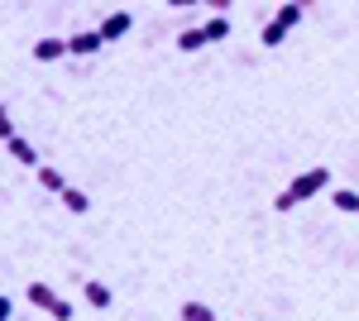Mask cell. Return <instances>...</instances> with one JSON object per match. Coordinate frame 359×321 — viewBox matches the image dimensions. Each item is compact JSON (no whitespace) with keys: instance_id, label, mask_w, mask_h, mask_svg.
Instances as JSON below:
<instances>
[{"instance_id":"cell-1","label":"cell","mask_w":359,"mask_h":321,"mask_svg":"<svg viewBox=\"0 0 359 321\" xmlns=\"http://www.w3.org/2000/svg\"><path fill=\"white\" fill-rule=\"evenodd\" d=\"M326 188H331V173H326V168H311V173H302V178H292L287 192H278L273 211H292L297 202H306V197H316V192H326Z\"/></svg>"},{"instance_id":"cell-2","label":"cell","mask_w":359,"mask_h":321,"mask_svg":"<svg viewBox=\"0 0 359 321\" xmlns=\"http://www.w3.org/2000/svg\"><path fill=\"white\" fill-rule=\"evenodd\" d=\"M101 44H106L101 29H86V34H72V39H67V53H72V58H91Z\"/></svg>"},{"instance_id":"cell-3","label":"cell","mask_w":359,"mask_h":321,"mask_svg":"<svg viewBox=\"0 0 359 321\" xmlns=\"http://www.w3.org/2000/svg\"><path fill=\"white\" fill-rule=\"evenodd\" d=\"M120 34H130V15H125V10H115V15H106V20H101V39H106V44H111V39H120Z\"/></svg>"},{"instance_id":"cell-4","label":"cell","mask_w":359,"mask_h":321,"mask_svg":"<svg viewBox=\"0 0 359 321\" xmlns=\"http://www.w3.org/2000/svg\"><path fill=\"white\" fill-rule=\"evenodd\" d=\"M62 53H67V39H39V44H34V58H39V63H57Z\"/></svg>"},{"instance_id":"cell-5","label":"cell","mask_w":359,"mask_h":321,"mask_svg":"<svg viewBox=\"0 0 359 321\" xmlns=\"http://www.w3.org/2000/svg\"><path fill=\"white\" fill-rule=\"evenodd\" d=\"M5 149H10V154H15L20 163H29V168H39V149H34L29 139H20V134H15V139H5Z\"/></svg>"},{"instance_id":"cell-6","label":"cell","mask_w":359,"mask_h":321,"mask_svg":"<svg viewBox=\"0 0 359 321\" xmlns=\"http://www.w3.org/2000/svg\"><path fill=\"white\" fill-rule=\"evenodd\" d=\"M29 302H34V307H43V312L53 317V307H57V293L48 288V283H29Z\"/></svg>"},{"instance_id":"cell-7","label":"cell","mask_w":359,"mask_h":321,"mask_svg":"<svg viewBox=\"0 0 359 321\" xmlns=\"http://www.w3.org/2000/svg\"><path fill=\"white\" fill-rule=\"evenodd\" d=\"M82 297L91 302V307H111V288H106V283H96V278L82 283Z\"/></svg>"},{"instance_id":"cell-8","label":"cell","mask_w":359,"mask_h":321,"mask_svg":"<svg viewBox=\"0 0 359 321\" xmlns=\"http://www.w3.org/2000/svg\"><path fill=\"white\" fill-rule=\"evenodd\" d=\"M39 188H43V192H67V183H62V173H57V168L39 163Z\"/></svg>"},{"instance_id":"cell-9","label":"cell","mask_w":359,"mask_h":321,"mask_svg":"<svg viewBox=\"0 0 359 321\" xmlns=\"http://www.w3.org/2000/svg\"><path fill=\"white\" fill-rule=\"evenodd\" d=\"M201 34H206V44H221L225 34H230V20L216 15V20H206V25H201Z\"/></svg>"},{"instance_id":"cell-10","label":"cell","mask_w":359,"mask_h":321,"mask_svg":"<svg viewBox=\"0 0 359 321\" xmlns=\"http://www.w3.org/2000/svg\"><path fill=\"white\" fill-rule=\"evenodd\" d=\"M259 39H264V44H269V48H278V44H283V39H287V25H283V20H269V25H264V34H259Z\"/></svg>"},{"instance_id":"cell-11","label":"cell","mask_w":359,"mask_h":321,"mask_svg":"<svg viewBox=\"0 0 359 321\" xmlns=\"http://www.w3.org/2000/svg\"><path fill=\"white\" fill-rule=\"evenodd\" d=\"M201 44H206L201 29H182V34H177V48H182V53H192V48H201Z\"/></svg>"},{"instance_id":"cell-12","label":"cell","mask_w":359,"mask_h":321,"mask_svg":"<svg viewBox=\"0 0 359 321\" xmlns=\"http://www.w3.org/2000/svg\"><path fill=\"white\" fill-rule=\"evenodd\" d=\"M331 202L340 207V211H355L359 216V192H350V188H345V192H331Z\"/></svg>"},{"instance_id":"cell-13","label":"cell","mask_w":359,"mask_h":321,"mask_svg":"<svg viewBox=\"0 0 359 321\" xmlns=\"http://www.w3.org/2000/svg\"><path fill=\"white\" fill-rule=\"evenodd\" d=\"M182 321H216V312L201 307V302H187V307H182Z\"/></svg>"},{"instance_id":"cell-14","label":"cell","mask_w":359,"mask_h":321,"mask_svg":"<svg viewBox=\"0 0 359 321\" xmlns=\"http://www.w3.org/2000/svg\"><path fill=\"white\" fill-rule=\"evenodd\" d=\"M62 202H67V211H77V216H82L86 207H91V202H86V192H77V188H67V192H62Z\"/></svg>"},{"instance_id":"cell-15","label":"cell","mask_w":359,"mask_h":321,"mask_svg":"<svg viewBox=\"0 0 359 321\" xmlns=\"http://www.w3.org/2000/svg\"><path fill=\"white\" fill-rule=\"evenodd\" d=\"M72 312H77V307H72V302H62V297H57V307H53V321H72Z\"/></svg>"},{"instance_id":"cell-16","label":"cell","mask_w":359,"mask_h":321,"mask_svg":"<svg viewBox=\"0 0 359 321\" xmlns=\"http://www.w3.org/2000/svg\"><path fill=\"white\" fill-rule=\"evenodd\" d=\"M0 139H15V120L5 115V106H0Z\"/></svg>"},{"instance_id":"cell-17","label":"cell","mask_w":359,"mask_h":321,"mask_svg":"<svg viewBox=\"0 0 359 321\" xmlns=\"http://www.w3.org/2000/svg\"><path fill=\"white\" fill-rule=\"evenodd\" d=\"M201 5H211L216 15H225V10H230V0H201Z\"/></svg>"},{"instance_id":"cell-18","label":"cell","mask_w":359,"mask_h":321,"mask_svg":"<svg viewBox=\"0 0 359 321\" xmlns=\"http://www.w3.org/2000/svg\"><path fill=\"white\" fill-rule=\"evenodd\" d=\"M0 321H10V297L0 293Z\"/></svg>"},{"instance_id":"cell-19","label":"cell","mask_w":359,"mask_h":321,"mask_svg":"<svg viewBox=\"0 0 359 321\" xmlns=\"http://www.w3.org/2000/svg\"><path fill=\"white\" fill-rule=\"evenodd\" d=\"M172 10H187V5H201V0H168Z\"/></svg>"},{"instance_id":"cell-20","label":"cell","mask_w":359,"mask_h":321,"mask_svg":"<svg viewBox=\"0 0 359 321\" xmlns=\"http://www.w3.org/2000/svg\"><path fill=\"white\" fill-rule=\"evenodd\" d=\"M297 5H302V10H306V5H311V0H297Z\"/></svg>"}]
</instances>
